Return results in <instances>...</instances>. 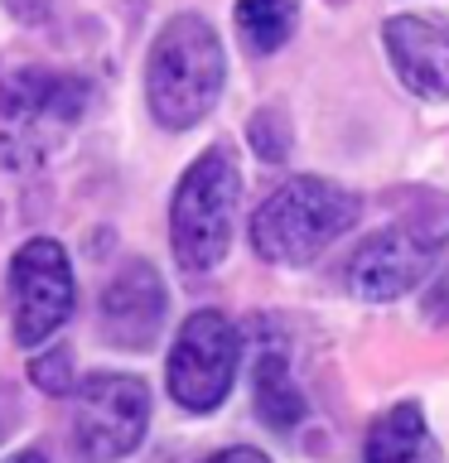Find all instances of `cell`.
I'll return each mask as SVG.
<instances>
[{"instance_id":"obj_1","label":"cell","mask_w":449,"mask_h":463,"mask_svg":"<svg viewBox=\"0 0 449 463\" xmlns=\"http://www.w3.org/2000/svg\"><path fill=\"white\" fill-rule=\"evenodd\" d=\"M227 78V58L213 24L203 14H174L150 43V68H145V97L150 116L165 130H188L217 107Z\"/></svg>"},{"instance_id":"obj_2","label":"cell","mask_w":449,"mask_h":463,"mask_svg":"<svg viewBox=\"0 0 449 463\" xmlns=\"http://www.w3.org/2000/svg\"><path fill=\"white\" fill-rule=\"evenodd\" d=\"M87 82L53 68H0V169L43 165L87 116Z\"/></svg>"},{"instance_id":"obj_3","label":"cell","mask_w":449,"mask_h":463,"mask_svg":"<svg viewBox=\"0 0 449 463\" xmlns=\"http://www.w3.org/2000/svg\"><path fill=\"white\" fill-rule=\"evenodd\" d=\"M237 198H242V174L227 145H213L188 165L169 208V241L188 275H208L227 260Z\"/></svg>"},{"instance_id":"obj_4","label":"cell","mask_w":449,"mask_h":463,"mask_svg":"<svg viewBox=\"0 0 449 463\" xmlns=\"http://www.w3.org/2000/svg\"><path fill=\"white\" fill-rule=\"evenodd\" d=\"M358 222V198L329 179H290L256 208L252 246L261 260L304 266Z\"/></svg>"},{"instance_id":"obj_5","label":"cell","mask_w":449,"mask_h":463,"mask_svg":"<svg viewBox=\"0 0 449 463\" xmlns=\"http://www.w3.org/2000/svg\"><path fill=\"white\" fill-rule=\"evenodd\" d=\"M150 430V386L130 372H92L78 386L72 411V449L82 463H116L136 454Z\"/></svg>"},{"instance_id":"obj_6","label":"cell","mask_w":449,"mask_h":463,"mask_svg":"<svg viewBox=\"0 0 449 463\" xmlns=\"http://www.w3.org/2000/svg\"><path fill=\"white\" fill-rule=\"evenodd\" d=\"M237 362H242L237 324H232L227 314H217V309H198L169 347V367H165L169 396L194 415L217 411V405L232 396Z\"/></svg>"},{"instance_id":"obj_7","label":"cell","mask_w":449,"mask_h":463,"mask_svg":"<svg viewBox=\"0 0 449 463\" xmlns=\"http://www.w3.org/2000/svg\"><path fill=\"white\" fill-rule=\"evenodd\" d=\"M444 241H449V222H420V217L396 222V227L368 237L353 256H348L343 285L353 289L358 299H372V304L401 299L435 270Z\"/></svg>"},{"instance_id":"obj_8","label":"cell","mask_w":449,"mask_h":463,"mask_svg":"<svg viewBox=\"0 0 449 463\" xmlns=\"http://www.w3.org/2000/svg\"><path fill=\"white\" fill-rule=\"evenodd\" d=\"M10 295H14V343L39 347L68 324L78 285H72L68 251L53 237L24 241L10 260Z\"/></svg>"},{"instance_id":"obj_9","label":"cell","mask_w":449,"mask_h":463,"mask_svg":"<svg viewBox=\"0 0 449 463\" xmlns=\"http://www.w3.org/2000/svg\"><path fill=\"white\" fill-rule=\"evenodd\" d=\"M396 78L425 101H449V24L435 14H396L382 29Z\"/></svg>"},{"instance_id":"obj_10","label":"cell","mask_w":449,"mask_h":463,"mask_svg":"<svg viewBox=\"0 0 449 463\" xmlns=\"http://www.w3.org/2000/svg\"><path fill=\"white\" fill-rule=\"evenodd\" d=\"M165 324V280L150 260H126L101 289V333L121 347H150Z\"/></svg>"},{"instance_id":"obj_11","label":"cell","mask_w":449,"mask_h":463,"mask_svg":"<svg viewBox=\"0 0 449 463\" xmlns=\"http://www.w3.org/2000/svg\"><path fill=\"white\" fill-rule=\"evenodd\" d=\"M368 463H440L435 434L425 430L420 405H391L368 430Z\"/></svg>"},{"instance_id":"obj_12","label":"cell","mask_w":449,"mask_h":463,"mask_svg":"<svg viewBox=\"0 0 449 463\" xmlns=\"http://www.w3.org/2000/svg\"><path fill=\"white\" fill-rule=\"evenodd\" d=\"M256 415L266 420L271 430H295L304 420V396H300L295 376L285 367L281 347H266L256 362Z\"/></svg>"},{"instance_id":"obj_13","label":"cell","mask_w":449,"mask_h":463,"mask_svg":"<svg viewBox=\"0 0 449 463\" xmlns=\"http://www.w3.org/2000/svg\"><path fill=\"white\" fill-rule=\"evenodd\" d=\"M237 34L252 53H275L281 43L295 34L300 5L295 0H237Z\"/></svg>"},{"instance_id":"obj_14","label":"cell","mask_w":449,"mask_h":463,"mask_svg":"<svg viewBox=\"0 0 449 463\" xmlns=\"http://www.w3.org/2000/svg\"><path fill=\"white\" fill-rule=\"evenodd\" d=\"M29 382L39 391H49V396H68V391H78L68 372V347H53V353H39L34 367H29Z\"/></svg>"},{"instance_id":"obj_15","label":"cell","mask_w":449,"mask_h":463,"mask_svg":"<svg viewBox=\"0 0 449 463\" xmlns=\"http://www.w3.org/2000/svg\"><path fill=\"white\" fill-rule=\"evenodd\" d=\"M252 140H256V155L261 159H285L290 150V136H285V121H281V111H261L256 121H252Z\"/></svg>"},{"instance_id":"obj_16","label":"cell","mask_w":449,"mask_h":463,"mask_svg":"<svg viewBox=\"0 0 449 463\" xmlns=\"http://www.w3.org/2000/svg\"><path fill=\"white\" fill-rule=\"evenodd\" d=\"M425 314L435 318V324H449V266H444L440 280H435V289L425 295Z\"/></svg>"},{"instance_id":"obj_17","label":"cell","mask_w":449,"mask_h":463,"mask_svg":"<svg viewBox=\"0 0 449 463\" xmlns=\"http://www.w3.org/2000/svg\"><path fill=\"white\" fill-rule=\"evenodd\" d=\"M203 463H271L266 454H261V449H223V454H213V458H203Z\"/></svg>"},{"instance_id":"obj_18","label":"cell","mask_w":449,"mask_h":463,"mask_svg":"<svg viewBox=\"0 0 449 463\" xmlns=\"http://www.w3.org/2000/svg\"><path fill=\"white\" fill-rule=\"evenodd\" d=\"M5 463H49V458H43L39 449H20V454H10Z\"/></svg>"}]
</instances>
